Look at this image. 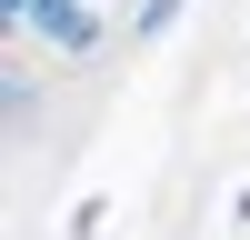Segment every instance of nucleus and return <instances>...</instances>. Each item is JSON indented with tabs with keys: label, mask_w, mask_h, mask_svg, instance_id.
<instances>
[{
	"label": "nucleus",
	"mask_w": 250,
	"mask_h": 240,
	"mask_svg": "<svg viewBox=\"0 0 250 240\" xmlns=\"http://www.w3.org/2000/svg\"><path fill=\"white\" fill-rule=\"evenodd\" d=\"M170 10L180 0H140V30H170Z\"/></svg>",
	"instance_id": "1"
}]
</instances>
